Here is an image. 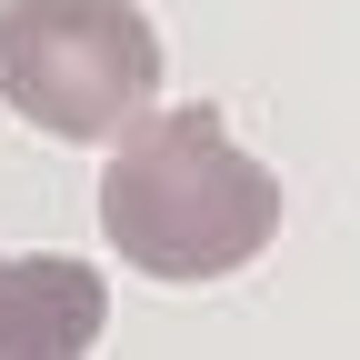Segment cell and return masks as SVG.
<instances>
[{"instance_id": "2", "label": "cell", "mask_w": 360, "mask_h": 360, "mask_svg": "<svg viewBox=\"0 0 360 360\" xmlns=\"http://www.w3.org/2000/svg\"><path fill=\"white\" fill-rule=\"evenodd\" d=\"M160 90L141 0H0V101L40 141H120Z\"/></svg>"}, {"instance_id": "1", "label": "cell", "mask_w": 360, "mask_h": 360, "mask_svg": "<svg viewBox=\"0 0 360 360\" xmlns=\"http://www.w3.org/2000/svg\"><path fill=\"white\" fill-rule=\"evenodd\" d=\"M101 231L150 281H231L281 231V180L200 101L141 110L120 120V150L101 170Z\"/></svg>"}, {"instance_id": "3", "label": "cell", "mask_w": 360, "mask_h": 360, "mask_svg": "<svg viewBox=\"0 0 360 360\" xmlns=\"http://www.w3.org/2000/svg\"><path fill=\"white\" fill-rule=\"evenodd\" d=\"M110 321V290L90 260H11L0 250V360H80Z\"/></svg>"}]
</instances>
